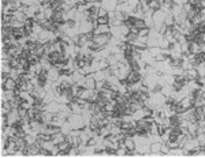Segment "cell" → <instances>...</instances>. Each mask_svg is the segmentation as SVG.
I'll return each mask as SVG.
<instances>
[{"instance_id":"1","label":"cell","mask_w":205,"mask_h":158,"mask_svg":"<svg viewBox=\"0 0 205 158\" xmlns=\"http://www.w3.org/2000/svg\"><path fill=\"white\" fill-rule=\"evenodd\" d=\"M67 120L70 121V124H71V127H73V129H84L85 127H86V124H85V120H84V117H82V115H75V113H73V115H71Z\"/></svg>"},{"instance_id":"2","label":"cell","mask_w":205,"mask_h":158,"mask_svg":"<svg viewBox=\"0 0 205 158\" xmlns=\"http://www.w3.org/2000/svg\"><path fill=\"white\" fill-rule=\"evenodd\" d=\"M142 75L141 72H138V71H130L129 75H127V79H126V82H127V85H131V83H137V82L142 81Z\"/></svg>"},{"instance_id":"3","label":"cell","mask_w":205,"mask_h":158,"mask_svg":"<svg viewBox=\"0 0 205 158\" xmlns=\"http://www.w3.org/2000/svg\"><path fill=\"white\" fill-rule=\"evenodd\" d=\"M93 23L90 20H84V22L80 23V29H78V33L80 34H86V33H90L93 32Z\"/></svg>"},{"instance_id":"4","label":"cell","mask_w":205,"mask_h":158,"mask_svg":"<svg viewBox=\"0 0 205 158\" xmlns=\"http://www.w3.org/2000/svg\"><path fill=\"white\" fill-rule=\"evenodd\" d=\"M2 87H3V90H15L16 89V81L8 77L6 81L2 82Z\"/></svg>"},{"instance_id":"5","label":"cell","mask_w":205,"mask_h":158,"mask_svg":"<svg viewBox=\"0 0 205 158\" xmlns=\"http://www.w3.org/2000/svg\"><path fill=\"white\" fill-rule=\"evenodd\" d=\"M45 111L53 113V115L59 113V111H60V102H57L56 99H55V101L49 102V104H45Z\"/></svg>"},{"instance_id":"6","label":"cell","mask_w":205,"mask_h":158,"mask_svg":"<svg viewBox=\"0 0 205 158\" xmlns=\"http://www.w3.org/2000/svg\"><path fill=\"white\" fill-rule=\"evenodd\" d=\"M59 78H60V70L53 66L49 71H48V79H49L51 82H57Z\"/></svg>"},{"instance_id":"7","label":"cell","mask_w":205,"mask_h":158,"mask_svg":"<svg viewBox=\"0 0 205 158\" xmlns=\"http://www.w3.org/2000/svg\"><path fill=\"white\" fill-rule=\"evenodd\" d=\"M59 115L64 119H68L71 115H73V111H71L70 105L68 104H60V111H59Z\"/></svg>"},{"instance_id":"8","label":"cell","mask_w":205,"mask_h":158,"mask_svg":"<svg viewBox=\"0 0 205 158\" xmlns=\"http://www.w3.org/2000/svg\"><path fill=\"white\" fill-rule=\"evenodd\" d=\"M32 95H33V98H45V95H47V90L44 87H41V86H36L34 87V90L32 91Z\"/></svg>"},{"instance_id":"9","label":"cell","mask_w":205,"mask_h":158,"mask_svg":"<svg viewBox=\"0 0 205 158\" xmlns=\"http://www.w3.org/2000/svg\"><path fill=\"white\" fill-rule=\"evenodd\" d=\"M107 33H111V26L109 25H98L97 29L93 30L94 36H100V34H107Z\"/></svg>"},{"instance_id":"10","label":"cell","mask_w":205,"mask_h":158,"mask_svg":"<svg viewBox=\"0 0 205 158\" xmlns=\"http://www.w3.org/2000/svg\"><path fill=\"white\" fill-rule=\"evenodd\" d=\"M12 104L11 101H7V99H2V115H8L12 111Z\"/></svg>"},{"instance_id":"11","label":"cell","mask_w":205,"mask_h":158,"mask_svg":"<svg viewBox=\"0 0 205 158\" xmlns=\"http://www.w3.org/2000/svg\"><path fill=\"white\" fill-rule=\"evenodd\" d=\"M52 23H63L64 22V15H63V12L62 11H55L53 12V15H52V18L49 19Z\"/></svg>"},{"instance_id":"12","label":"cell","mask_w":205,"mask_h":158,"mask_svg":"<svg viewBox=\"0 0 205 158\" xmlns=\"http://www.w3.org/2000/svg\"><path fill=\"white\" fill-rule=\"evenodd\" d=\"M67 119H64V117H62V116L59 115V113H56V115H53V117H52V121H51V124L55 125V127H62L63 125V123L66 121Z\"/></svg>"},{"instance_id":"13","label":"cell","mask_w":205,"mask_h":158,"mask_svg":"<svg viewBox=\"0 0 205 158\" xmlns=\"http://www.w3.org/2000/svg\"><path fill=\"white\" fill-rule=\"evenodd\" d=\"M52 117H53V113L44 111L41 113V123H43V124H49V123L52 121Z\"/></svg>"},{"instance_id":"14","label":"cell","mask_w":205,"mask_h":158,"mask_svg":"<svg viewBox=\"0 0 205 158\" xmlns=\"http://www.w3.org/2000/svg\"><path fill=\"white\" fill-rule=\"evenodd\" d=\"M150 154H162V142L150 143Z\"/></svg>"},{"instance_id":"15","label":"cell","mask_w":205,"mask_h":158,"mask_svg":"<svg viewBox=\"0 0 205 158\" xmlns=\"http://www.w3.org/2000/svg\"><path fill=\"white\" fill-rule=\"evenodd\" d=\"M68 105H70V108H71V111H73V113H75V115H82V111H84V108H82L80 104H77L75 101H71Z\"/></svg>"},{"instance_id":"16","label":"cell","mask_w":205,"mask_h":158,"mask_svg":"<svg viewBox=\"0 0 205 158\" xmlns=\"http://www.w3.org/2000/svg\"><path fill=\"white\" fill-rule=\"evenodd\" d=\"M64 140H66V135H64L63 132H59V134H56V135H52L53 145H59V143L64 142Z\"/></svg>"},{"instance_id":"17","label":"cell","mask_w":205,"mask_h":158,"mask_svg":"<svg viewBox=\"0 0 205 158\" xmlns=\"http://www.w3.org/2000/svg\"><path fill=\"white\" fill-rule=\"evenodd\" d=\"M15 90H3V94H2V99H7V101H11V99L15 97Z\"/></svg>"},{"instance_id":"18","label":"cell","mask_w":205,"mask_h":158,"mask_svg":"<svg viewBox=\"0 0 205 158\" xmlns=\"http://www.w3.org/2000/svg\"><path fill=\"white\" fill-rule=\"evenodd\" d=\"M164 25H166V26H174V25H175V18H174V15L171 12L166 14V18H164Z\"/></svg>"},{"instance_id":"19","label":"cell","mask_w":205,"mask_h":158,"mask_svg":"<svg viewBox=\"0 0 205 158\" xmlns=\"http://www.w3.org/2000/svg\"><path fill=\"white\" fill-rule=\"evenodd\" d=\"M183 12V6H179V4H174V7L171 8V14L174 15V18Z\"/></svg>"},{"instance_id":"20","label":"cell","mask_w":205,"mask_h":158,"mask_svg":"<svg viewBox=\"0 0 205 158\" xmlns=\"http://www.w3.org/2000/svg\"><path fill=\"white\" fill-rule=\"evenodd\" d=\"M60 128H62V132H63L64 135H68V134L71 132V129H73V127H71L70 121H68V120H66V121L63 123V125H62Z\"/></svg>"},{"instance_id":"21","label":"cell","mask_w":205,"mask_h":158,"mask_svg":"<svg viewBox=\"0 0 205 158\" xmlns=\"http://www.w3.org/2000/svg\"><path fill=\"white\" fill-rule=\"evenodd\" d=\"M62 6H63V0H53L51 3V8L53 11H62Z\"/></svg>"},{"instance_id":"22","label":"cell","mask_w":205,"mask_h":158,"mask_svg":"<svg viewBox=\"0 0 205 158\" xmlns=\"http://www.w3.org/2000/svg\"><path fill=\"white\" fill-rule=\"evenodd\" d=\"M84 78H85V75H82V74L80 72V71H78V70H75L74 72L71 74V79H73V82H74V83H77L78 81H81V79H84Z\"/></svg>"},{"instance_id":"23","label":"cell","mask_w":205,"mask_h":158,"mask_svg":"<svg viewBox=\"0 0 205 158\" xmlns=\"http://www.w3.org/2000/svg\"><path fill=\"white\" fill-rule=\"evenodd\" d=\"M33 18L36 19V22H40V20L45 19V12H44V7L40 10V11H37V12H36V15H34Z\"/></svg>"},{"instance_id":"24","label":"cell","mask_w":205,"mask_h":158,"mask_svg":"<svg viewBox=\"0 0 205 158\" xmlns=\"http://www.w3.org/2000/svg\"><path fill=\"white\" fill-rule=\"evenodd\" d=\"M180 104L183 105V108L184 109H189L190 106H193V102H191V99L189 98V97H184L182 101H180Z\"/></svg>"},{"instance_id":"25","label":"cell","mask_w":205,"mask_h":158,"mask_svg":"<svg viewBox=\"0 0 205 158\" xmlns=\"http://www.w3.org/2000/svg\"><path fill=\"white\" fill-rule=\"evenodd\" d=\"M90 94H92V90H90V89H86V87H85L84 90H82V94H81L80 98H84V99H86V101H89V98H90Z\"/></svg>"},{"instance_id":"26","label":"cell","mask_w":205,"mask_h":158,"mask_svg":"<svg viewBox=\"0 0 205 158\" xmlns=\"http://www.w3.org/2000/svg\"><path fill=\"white\" fill-rule=\"evenodd\" d=\"M148 50L153 55V56H156V55H160V53L163 52V49H162L160 46H150V48H148Z\"/></svg>"},{"instance_id":"27","label":"cell","mask_w":205,"mask_h":158,"mask_svg":"<svg viewBox=\"0 0 205 158\" xmlns=\"http://www.w3.org/2000/svg\"><path fill=\"white\" fill-rule=\"evenodd\" d=\"M20 77V72H19V70L18 68H12L11 71H10V78H12V79H18Z\"/></svg>"},{"instance_id":"28","label":"cell","mask_w":205,"mask_h":158,"mask_svg":"<svg viewBox=\"0 0 205 158\" xmlns=\"http://www.w3.org/2000/svg\"><path fill=\"white\" fill-rule=\"evenodd\" d=\"M97 22L98 25H109V16H98Z\"/></svg>"},{"instance_id":"29","label":"cell","mask_w":205,"mask_h":158,"mask_svg":"<svg viewBox=\"0 0 205 158\" xmlns=\"http://www.w3.org/2000/svg\"><path fill=\"white\" fill-rule=\"evenodd\" d=\"M149 32H150L149 27H144V29H139L138 37H146V36H149Z\"/></svg>"},{"instance_id":"30","label":"cell","mask_w":205,"mask_h":158,"mask_svg":"<svg viewBox=\"0 0 205 158\" xmlns=\"http://www.w3.org/2000/svg\"><path fill=\"white\" fill-rule=\"evenodd\" d=\"M44 12H45V18H47V19H51V18H52V15H53V12H55V11L49 7V8H45V10H44Z\"/></svg>"},{"instance_id":"31","label":"cell","mask_w":205,"mask_h":158,"mask_svg":"<svg viewBox=\"0 0 205 158\" xmlns=\"http://www.w3.org/2000/svg\"><path fill=\"white\" fill-rule=\"evenodd\" d=\"M197 140H198V143H200V146H204L205 145V134H198Z\"/></svg>"},{"instance_id":"32","label":"cell","mask_w":205,"mask_h":158,"mask_svg":"<svg viewBox=\"0 0 205 158\" xmlns=\"http://www.w3.org/2000/svg\"><path fill=\"white\" fill-rule=\"evenodd\" d=\"M27 111H29V109H25V108H22V106H19V108H18V113H19L20 117H25V116H27Z\"/></svg>"},{"instance_id":"33","label":"cell","mask_w":205,"mask_h":158,"mask_svg":"<svg viewBox=\"0 0 205 158\" xmlns=\"http://www.w3.org/2000/svg\"><path fill=\"white\" fill-rule=\"evenodd\" d=\"M170 153V147L167 143H162V154H168Z\"/></svg>"},{"instance_id":"34","label":"cell","mask_w":205,"mask_h":158,"mask_svg":"<svg viewBox=\"0 0 205 158\" xmlns=\"http://www.w3.org/2000/svg\"><path fill=\"white\" fill-rule=\"evenodd\" d=\"M98 16H108V11L104 8V7H100V10H98Z\"/></svg>"},{"instance_id":"35","label":"cell","mask_w":205,"mask_h":158,"mask_svg":"<svg viewBox=\"0 0 205 158\" xmlns=\"http://www.w3.org/2000/svg\"><path fill=\"white\" fill-rule=\"evenodd\" d=\"M175 2V4H179V6H184L189 3V0H174Z\"/></svg>"},{"instance_id":"36","label":"cell","mask_w":205,"mask_h":158,"mask_svg":"<svg viewBox=\"0 0 205 158\" xmlns=\"http://www.w3.org/2000/svg\"><path fill=\"white\" fill-rule=\"evenodd\" d=\"M201 46V52H203V53H205V42L203 44V45H200Z\"/></svg>"},{"instance_id":"37","label":"cell","mask_w":205,"mask_h":158,"mask_svg":"<svg viewBox=\"0 0 205 158\" xmlns=\"http://www.w3.org/2000/svg\"><path fill=\"white\" fill-rule=\"evenodd\" d=\"M96 2H100V3H101V2H102V0H96Z\"/></svg>"}]
</instances>
